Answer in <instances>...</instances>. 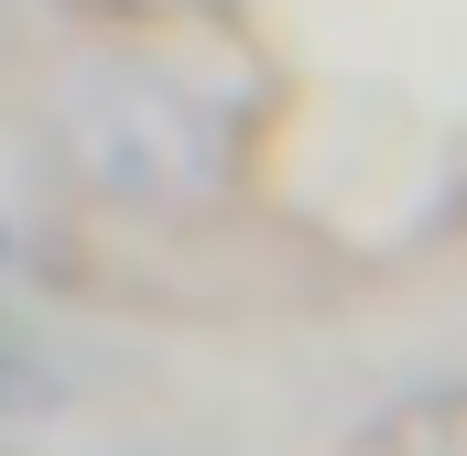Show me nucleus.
Wrapping results in <instances>:
<instances>
[{
    "mask_svg": "<svg viewBox=\"0 0 467 456\" xmlns=\"http://www.w3.org/2000/svg\"><path fill=\"white\" fill-rule=\"evenodd\" d=\"M369 456H467V402H413V413H391Z\"/></svg>",
    "mask_w": 467,
    "mask_h": 456,
    "instance_id": "f03ea898",
    "label": "nucleus"
},
{
    "mask_svg": "<svg viewBox=\"0 0 467 456\" xmlns=\"http://www.w3.org/2000/svg\"><path fill=\"white\" fill-rule=\"evenodd\" d=\"M55 141H66V163H77L88 185H109V196L174 207V196H207V185H218V119L196 109L174 77H141V66H88V77H66Z\"/></svg>",
    "mask_w": 467,
    "mask_h": 456,
    "instance_id": "f257e3e1",
    "label": "nucleus"
}]
</instances>
